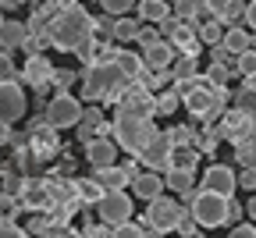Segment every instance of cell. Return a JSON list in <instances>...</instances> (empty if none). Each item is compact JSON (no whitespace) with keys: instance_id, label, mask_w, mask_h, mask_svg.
<instances>
[{"instance_id":"1","label":"cell","mask_w":256,"mask_h":238,"mask_svg":"<svg viewBox=\"0 0 256 238\" xmlns=\"http://www.w3.org/2000/svg\"><path fill=\"white\" fill-rule=\"evenodd\" d=\"M92 32H96V22L89 18L86 8L60 4V11L46 25V43H54L57 50H75L78 54L86 43H92Z\"/></svg>"},{"instance_id":"2","label":"cell","mask_w":256,"mask_h":238,"mask_svg":"<svg viewBox=\"0 0 256 238\" xmlns=\"http://www.w3.org/2000/svg\"><path fill=\"white\" fill-rule=\"evenodd\" d=\"M132 86L121 68L110 60V64H92L86 72V86H82V96L86 100H100V104H118V100L124 96V89Z\"/></svg>"},{"instance_id":"3","label":"cell","mask_w":256,"mask_h":238,"mask_svg":"<svg viewBox=\"0 0 256 238\" xmlns=\"http://www.w3.org/2000/svg\"><path fill=\"white\" fill-rule=\"evenodd\" d=\"M185 110L196 118V121H214V118H224L228 114V89H217L214 82H206L203 89H188V92H178Z\"/></svg>"},{"instance_id":"4","label":"cell","mask_w":256,"mask_h":238,"mask_svg":"<svg viewBox=\"0 0 256 238\" xmlns=\"http://www.w3.org/2000/svg\"><path fill=\"white\" fill-rule=\"evenodd\" d=\"M114 142L121 150H128L132 156H142L146 146L156 139V124L153 121H142V118H128V114H118L114 118Z\"/></svg>"},{"instance_id":"5","label":"cell","mask_w":256,"mask_h":238,"mask_svg":"<svg viewBox=\"0 0 256 238\" xmlns=\"http://www.w3.org/2000/svg\"><path fill=\"white\" fill-rule=\"evenodd\" d=\"M182 199H188V214H192V220H196L200 228H220L224 220H228V202H232V199H224V196H217V192L192 188V192H185Z\"/></svg>"},{"instance_id":"6","label":"cell","mask_w":256,"mask_h":238,"mask_svg":"<svg viewBox=\"0 0 256 238\" xmlns=\"http://www.w3.org/2000/svg\"><path fill=\"white\" fill-rule=\"evenodd\" d=\"M185 217H188V210L182 206V202H174V199H168V196H156V199L150 202L146 217L139 220V228H156L160 234H168V231H178Z\"/></svg>"},{"instance_id":"7","label":"cell","mask_w":256,"mask_h":238,"mask_svg":"<svg viewBox=\"0 0 256 238\" xmlns=\"http://www.w3.org/2000/svg\"><path fill=\"white\" fill-rule=\"evenodd\" d=\"M82 104L72 96V92H57L50 104H46V114H43V121H46V128H72V124H78L82 121Z\"/></svg>"},{"instance_id":"8","label":"cell","mask_w":256,"mask_h":238,"mask_svg":"<svg viewBox=\"0 0 256 238\" xmlns=\"http://www.w3.org/2000/svg\"><path fill=\"white\" fill-rule=\"evenodd\" d=\"M118 114H128V118H142V121H153V114H156V96H153L146 86L132 82V86L124 89V96L118 100Z\"/></svg>"},{"instance_id":"9","label":"cell","mask_w":256,"mask_h":238,"mask_svg":"<svg viewBox=\"0 0 256 238\" xmlns=\"http://www.w3.org/2000/svg\"><path fill=\"white\" fill-rule=\"evenodd\" d=\"M25 92H22V86H18V78H11V82H0V124H14V121H22L25 118Z\"/></svg>"},{"instance_id":"10","label":"cell","mask_w":256,"mask_h":238,"mask_svg":"<svg viewBox=\"0 0 256 238\" xmlns=\"http://www.w3.org/2000/svg\"><path fill=\"white\" fill-rule=\"evenodd\" d=\"M100 220H107L110 228H121L132 220V199H128V192H104L100 196Z\"/></svg>"},{"instance_id":"11","label":"cell","mask_w":256,"mask_h":238,"mask_svg":"<svg viewBox=\"0 0 256 238\" xmlns=\"http://www.w3.org/2000/svg\"><path fill=\"white\" fill-rule=\"evenodd\" d=\"M256 132V114H246V110H228L220 118V128H217V135L220 139H232V142H246L249 135Z\"/></svg>"},{"instance_id":"12","label":"cell","mask_w":256,"mask_h":238,"mask_svg":"<svg viewBox=\"0 0 256 238\" xmlns=\"http://www.w3.org/2000/svg\"><path fill=\"white\" fill-rule=\"evenodd\" d=\"M171 153H174V142H171V135L168 132H156V139L146 146V153L139 156L150 171L156 174V171H171Z\"/></svg>"},{"instance_id":"13","label":"cell","mask_w":256,"mask_h":238,"mask_svg":"<svg viewBox=\"0 0 256 238\" xmlns=\"http://www.w3.org/2000/svg\"><path fill=\"white\" fill-rule=\"evenodd\" d=\"M203 188H206V192H217V196H224V199H232L235 188H238V178H235L232 167L214 164L210 171H203Z\"/></svg>"},{"instance_id":"14","label":"cell","mask_w":256,"mask_h":238,"mask_svg":"<svg viewBox=\"0 0 256 238\" xmlns=\"http://www.w3.org/2000/svg\"><path fill=\"white\" fill-rule=\"evenodd\" d=\"M96 185H100L104 192H124V185H132L136 182V164H124V167H104V171H96L92 178Z\"/></svg>"},{"instance_id":"15","label":"cell","mask_w":256,"mask_h":238,"mask_svg":"<svg viewBox=\"0 0 256 238\" xmlns=\"http://www.w3.org/2000/svg\"><path fill=\"white\" fill-rule=\"evenodd\" d=\"M54 72H57V68L46 60V57H28L25 60V72H22V78L32 86V89H36L40 96L50 89V82H54Z\"/></svg>"},{"instance_id":"16","label":"cell","mask_w":256,"mask_h":238,"mask_svg":"<svg viewBox=\"0 0 256 238\" xmlns=\"http://www.w3.org/2000/svg\"><path fill=\"white\" fill-rule=\"evenodd\" d=\"M174 46L168 40H156L150 50H142V68H150V72H171V64H174Z\"/></svg>"},{"instance_id":"17","label":"cell","mask_w":256,"mask_h":238,"mask_svg":"<svg viewBox=\"0 0 256 238\" xmlns=\"http://www.w3.org/2000/svg\"><path fill=\"white\" fill-rule=\"evenodd\" d=\"M82 128H78V135H82V142L89 146V142H96V139H107V124H104V118H100V110H86L82 114V121H78Z\"/></svg>"},{"instance_id":"18","label":"cell","mask_w":256,"mask_h":238,"mask_svg":"<svg viewBox=\"0 0 256 238\" xmlns=\"http://www.w3.org/2000/svg\"><path fill=\"white\" fill-rule=\"evenodd\" d=\"M220 46L228 50L232 57H242L246 50H252V36H249L242 25H228V28H224V43Z\"/></svg>"},{"instance_id":"19","label":"cell","mask_w":256,"mask_h":238,"mask_svg":"<svg viewBox=\"0 0 256 238\" xmlns=\"http://www.w3.org/2000/svg\"><path fill=\"white\" fill-rule=\"evenodd\" d=\"M132 192H136V199H156V196H164V178L160 174H136V182H132Z\"/></svg>"},{"instance_id":"20","label":"cell","mask_w":256,"mask_h":238,"mask_svg":"<svg viewBox=\"0 0 256 238\" xmlns=\"http://www.w3.org/2000/svg\"><path fill=\"white\" fill-rule=\"evenodd\" d=\"M86 153H89V160H92L96 171H104V167H114V153H118V146H114L110 139H96V142L86 146Z\"/></svg>"},{"instance_id":"21","label":"cell","mask_w":256,"mask_h":238,"mask_svg":"<svg viewBox=\"0 0 256 238\" xmlns=\"http://www.w3.org/2000/svg\"><path fill=\"white\" fill-rule=\"evenodd\" d=\"M25 40H28V25H22V22H4L0 25V46H4V54L25 46Z\"/></svg>"},{"instance_id":"22","label":"cell","mask_w":256,"mask_h":238,"mask_svg":"<svg viewBox=\"0 0 256 238\" xmlns=\"http://www.w3.org/2000/svg\"><path fill=\"white\" fill-rule=\"evenodd\" d=\"M114 64L121 68V75L128 82H136L146 68H142V54H132V50H114Z\"/></svg>"},{"instance_id":"23","label":"cell","mask_w":256,"mask_h":238,"mask_svg":"<svg viewBox=\"0 0 256 238\" xmlns=\"http://www.w3.org/2000/svg\"><path fill=\"white\" fill-rule=\"evenodd\" d=\"M200 75V64H196V57H174V64H171V78H174V86H182V82H188V78H196Z\"/></svg>"},{"instance_id":"24","label":"cell","mask_w":256,"mask_h":238,"mask_svg":"<svg viewBox=\"0 0 256 238\" xmlns=\"http://www.w3.org/2000/svg\"><path fill=\"white\" fill-rule=\"evenodd\" d=\"M171 18V8L164 4V0H142L139 4V22H168Z\"/></svg>"},{"instance_id":"25","label":"cell","mask_w":256,"mask_h":238,"mask_svg":"<svg viewBox=\"0 0 256 238\" xmlns=\"http://www.w3.org/2000/svg\"><path fill=\"white\" fill-rule=\"evenodd\" d=\"M196 160H200V150H196V146H174V153H171V171H192Z\"/></svg>"},{"instance_id":"26","label":"cell","mask_w":256,"mask_h":238,"mask_svg":"<svg viewBox=\"0 0 256 238\" xmlns=\"http://www.w3.org/2000/svg\"><path fill=\"white\" fill-rule=\"evenodd\" d=\"M224 28H228V25H220L217 18H206V22L200 25L196 36H200V43H206V46H220V43H224Z\"/></svg>"},{"instance_id":"27","label":"cell","mask_w":256,"mask_h":238,"mask_svg":"<svg viewBox=\"0 0 256 238\" xmlns=\"http://www.w3.org/2000/svg\"><path fill=\"white\" fill-rule=\"evenodd\" d=\"M214 18L220 25H228L235 18H246V4H242V0H224V4H214Z\"/></svg>"},{"instance_id":"28","label":"cell","mask_w":256,"mask_h":238,"mask_svg":"<svg viewBox=\"0 0 256 238\" xmlns=\"http://www.w3.org/2000/svg\"><path fill=\"white\" fill-rule=\"evenodd\" d=\"M72 192H75V199H82V202H100V196H104V188L96 185L92 178H78V182H72Z\"/></svg>"},{"instance_id":"29","label":"cell","mask_w":256,"mask_h":238,"mask_svg":"<svg viewBox=\"0 0 256 238\" xmlns=\"http://www.w3.org/2000/svg\"><path fill=\"white\" fill-rule=\"evenodd\" d=\"M192 182H196V171H168V178H164V185L178 196L192 192Z\"/></svg>"},{"instance_id":"30","label":"cell","mask_w":256,"mask_h":238,"mask_svg":"<svg viewBox=\"0 0 256 238\" xmlns=\"http://www.w3.org/2000/svg\"><path fill=\"white\" fill-rule=\"evenodd\" d=\"M139 32H142V22L139 18H118L114 22V40L132 43V40H139Z\"/></svg>"},{"instance_id":"31","label":"cell","mask_w":256,"mask_h":238,"mask_svg":"<svg viewBox=\"0 0 256 238\" xmlns=\"http://www.w3.org/2000/svg\"><path fill=\"white\" fill-rule=\"evenodd\" d=\"M178 107H182L178 89H168V92H160V96H156V114H174Z\"/></svg>"},{"instance_id":"32","label":"cell","mask_w":256,"mask_h":238,"mask_svg":"<svg viewBox=\"0 0 256 238\" xmlns=\"http://www.w3.org/2000/svg\"><path fill=\"white\" fill-rule=\"evenodd\" d=\"M235 72H238L242 78H252V75H256V50H246V54L235 60Z\"/></svg>"},{"instance_id":"33","label":"cell","mask_w":256,"mask_h":238,"mask_svg":"<svg viewBox=\"0 0 256 238\" xmlns=\"http://www.w3.org/2000/svg\"><path fill=\"white\" fill-rule=\"evenodd\" d=\"M200 14V4H192V0H178V8H174V18L188 25V18H196Z\"/></svg>"},{"instance_id":"34","label":"cell","mask_w":256,"mask_h":238,"mask_svg":"<svg viewBox=\"0 0 256 238\" xmlns=\"http://www.w3.org/2000/svg\"><path fill=\"white\" fill-rule=\"evenodd\" d=\"M206 78H210V82H214L217 89H224V86H228V78H232V72H228V68H220V64H210Z\"/></svg>"},{"instance_id":"35","label":"cell","mask_w":256,"mask_h":238,"mask_svg":"<svg viewBox=\"0 0 256 238\" xmlns=\"http://www.w3.org/2000/svg\"><path fill=\"white\" fill-rule=\"evenodd\" d=\"M0 238H28V234H25L11 217H0Z\"/></svg>"},{"instance_id":"36","label":"cell","mask_w":256,"mask_h":238,"mask_svg":"<svg viewBox=\"0 0 256 238\" xmlns=\"http://www.w3.org/2000/svg\"><path fill=\"white\" fill-rule=\"evenodd\" d=\"M11 78H18L14 60H11V54H0V82H11Z\"/></svg>"},{"instance_id":"37","label":"cell","mask_w":256,"mask_h":238,"mask_svg":"<svg viewBox=\"0 0 256 238\" xmlns=\"http://www.w3.org/2000/svg\"><path fill=\"white\" fill-rule=\"evenodd\" d=\"M110 238H142V228H139V224H132V220H128V224H121V228H114V231H110Z\"/></svg>"},{"instance_id":"38","label":"cell","mask_w":256,"mask_h":238,"mask_svg":"<svg viewBox=\"0 0 256 238\" xmlns=\"http://www.w3.org/2000/svg\"><path fill=\"white\" fill-rule=\"evenodd\" d=\"M104 11L107 14H128L132 11V0H104Z\"/></svg>"},{"instance_id":"39","label":"cell","mask_w":256,"mask_h":238,"mask_svg":"<svg viewBox=\"0 0 256 238\" xmlns=\"http://www.w3.org/2000/svg\"><path fill=\"white\" fill-rule=\"evenodd\" d=\"M228 238H256V228L252 224H238V228H232Z\"/></svg>"},{"instance_id":"40","label":"cell","mask_w":256,"mask_h":238,"mask_svg":"<svg viewBox=\"0 0 256 238\" xmlns=\"http://www.w3.org/2000/svg\"><path fill=\"white\" fill-rule=\"evenodd\" d=\"M54 82H57L60 89H68V86L75 82V72H54ZM54 82H50V86H54Z\"/></svg>"},{"instance_id":"41","label":"cell","mask_w":256,"mask_h":238,"mask_svg":"<svg viewBox=\"0 0 256 238\" xmlns=\"http://www.w3.org/2000/svg\"><path fill=\"white\" fill-rule=\"evenodd\" d=\"M86 238H110V231L96 228V224H86Z\"/></svg>"},{"instance_id":"42","label":"cell","mask_w":256,"mask_h":238,"mask_svg":"<svg viewBox=\"0 0 256 238\" xmlns=\"http://www.w3.org/2000/svg\"><path fill=\"white\" fill-rule=\"evenodd\" d=\"M238 185H242V188H256V171H242Z\"/></svg>"},{"instance_id":"43","label":"cell","mask_w":256,"mask_h":238,"mask_svg":"<svg viewBox=\"0 0 256 238\" xmlns=\"http://www.w3.org/2000/svg\"><path fill=\"white\" fill-rule=\"evenodd\" d=\"M228 220H238V224H242V206H238L235 199L228 202Z\"/></svg>"},{"instance_id":"44","label":"cell","mask_w":256,"mask_h":238,"mask_svg":"<svg viewBox=\"0 0 256 238\" xmlns=\"http://www.w3.org/2000/svg\"><path fill=\"white\" fill-rule=\"evenodd\" d=\"M4 142H14V132H11V124H0V146Z\"/></svg>"},{"instance_id":"45","label":"cell","mask_w":256,"mask_h":238,"mask_svg":"<svg viewBox=\"0 0 256 238\" xmlns=\"http://www.w3.org/2000/svg\"><path fill=\"white\" fill-rule=\"evenodd\" d=\"M246 22H249V28H256V0L246 8Z\"/></svg>"},{"instance_id":"46","label":"cell","mask_w":256,"mask_h":238,"mask_svg":"<svg viewBox=\"0 0 256 238\" xmlns=\"http://www.w3.org/2000/svg\"><path fill=\"white\" fill-rule=\"evenodd\" d=\"M246 214H249V220H256V196L249 199V206H246Z\"/></svg>"},{"instance_id":"47","label":"cell","mask_w":256,"mask_h":238,"mask_svg":"<svg viewBox=\"0 0 256 238\" xmlns=\"http://www.w3.org/2000/svg\"><path fill=\"white\" fill-rule=\"evenodd\" d=\"M142 238H164V234H160L156 228H142Z\"/></svg>"},{"instance_id":"48","label":"cell","mask_w":256,"mask_h":238,"mask_svg":"<svg viewBox=\"0 0 256 238\" xmlns=\"http://www.w3.org/2000/svg\"><path fill=\"white\" fill-rule=\"evenodd\" d=\"M242 89H246V92H252V96H256V75H252V78H246V86H242Z\"/></svg>"},{"instance_id":"49","label":"cell","mask_w":256,"mask_h":238,"mask_svg":"<svg viewBox=\"0 0 256 238\" xmlns=\"http://www.w3.org/2000/svg\"><path fill=\"white\" fill-rule=\"evenodd\" d=\"M0 25H4V18H0Z\"/></svg>"}]
</instances>
